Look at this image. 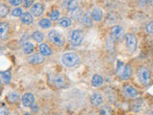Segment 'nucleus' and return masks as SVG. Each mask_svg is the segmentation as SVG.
I'll use <instances>...</instances> for the list:
<instances>
[{"mask_svg":"<svg viewBox=\"0 0 153 115\" xmlns=\"http://www.w3.org/2000/svg\"><path fill=\"white\" fill-rule=\"evenodd\" d=\"M103 78L102 76H100L99 74H95L93 77H92V80H91V84L95 87H100L102 84H103Z\"/></svg>","mask_w":153,"mask_h":115,"instance_id":"obj_19","label":"nucleus"},{"mask_svg":"<svg viewBox=\"0 0 153 115\" xmlns=\"http://www.w3.org/2000/svg\"><path fill=\"white\" fill-rule=\"evenodd\" d=\"M93 18L92 16H91V13H83L82 17H81V22L84 26L86 27H91L93 25Z\"/></svg>","mask_w":153,"mask_h":115,"instance_id":"obj_20","label":"nucleus"},{"mask_svg":"<svg viewBox=\"0 0 153 115\" xmlns=\"http://www.w3.org/2000/svg\"><path fill=\"white\" fill-rule=\"evenodd\" d=\"M20 98V95H19L16 91H13V92H10L6 96V100L10 104H16L17 101Z\"/></svg>","mask_w":153,"mask_h":115,"instance_id":"obj_21","label":"nucleus"},{"mask_svg":"<svg viewBox=\"0 0 153 115\" xmlns=\"http://www.w3.org/2000/svg\"><path fill=\"white\" fill-rule=\"evenodd\" d=\"M32 38L37 43H42L45 38V36H44V34L40 31H35L32 34Z\"/></svg>","mask_w":153,"mask_h":115,"instance_id":"obj_23","label":"nucleus"},{"mask_svg":"<svg viewBox=\"0 0 153 115\" xmlns=\"http://www.w3.org/2000/svg\"><path fill=\"white\" fill-rule=\"evenodd\" d=\"M30 108H31V110H32L33 112H38V110H39V108H38V105L36 104H35V103H33L31 105Z\"/></svg>","mask_w":153,"mask_h":115,"instance_id":"obj_34","label":"nucleus"},{"mask_svg":"<svg viewBox=\"0 0 153 115\" xmlns=\"http://www.w3.org/2000/svg\"><path fill=\"white\" fill-rule=\"evenodd\" d=\"M91 16H92V18L94 21L100 22L103 19V12L102 9L96 7L91 11Z\"/></svg>","mask_w":153,"mask_h":115,"instance_id":"obj_15","label":"nucleus"},{"mask_svg":"<svg viewBox=\"0 0 153 115\" xmlns=\"http://www.w3.org/2000/svg\"><path fill=\"white\" fill-rule=\"evenodd\" d=\"M79 61H80L79 56L74 52H67L61 56L62 64L68 67V68H73V67L79 65Z\"/></svg>","mask_w":153,"mask_h":115,"instance_id":"obj_1","label":"nucleus"},{"mask_svg":"<svg viewBox=\"0 0 153 115\" xmlns=\"http://www.w3.org/2000/svg\"><path fill=\"white\" fill-rule=\"evenodd\" d=\"M146 31L148 33V34H153V20L148 22L146 26Z\"/></svg>","mask_w":153,"mask_h":115,"instance_id":"obj_32","label":"nucleus"},{"mask_svg":"<svg viewBox=\"0 0 153 115\" xmlns=\"http://www.w3.org/2000/svg\"><path fill=\"white\" fill-rule=\"evenodd\" d=\"M124 40H126V46L129 53H134L137 50L138 47V40L135 35L131 33L126 34L124 36Z\"/></svg>","mask_w":153,"mask_h":115,"instance_id":"obj_6","label":"nucleus"},{"mask_svg":"<svg viewBox=\"0 0 153 115\" xmlns=\"http://www.w3.org/2000/svg\"><path fill=\"white\" fill-rule=\"evenodd\" d=\"M52 83L56 88H62L65 86V79L61 75H54L52 78Z\"/></svg>","mask_w":153,"mask_h":115,"instance_id":"obj_14","label":"nucleus"},{"mask_svg":"<svg viewBox=\"0 0 153 115\" xmlns=\"http://www.w3.org/2000/svg\"><path fill=\"white\" fill-rule=\"evenodd\" d=\"M124 36V29L121 25H113L110 29V37L114 40H121Z\"/></svg>","mask_w":153,"mask_h":115,"instance_id":"obj_7","label":"nucleus"},{"mask_svg":"<svg viewBox=\"0 0 153 115\" xmlns=\"http://www.w3.org/2000/svg\"><path fill=\"white\" fill-rule=\"evenodd\" d=\"M59 26L62 28H69L72 25V19L70 17H61L59 21Z\"/></svg>","mask_w":153,"mask_h":115,"instance_id":"obj_25","label":"nucleus"},{"mask_svg":"<svg viewBox=\"0 0 153 115\" xmlns=\"http://www.w3.org/2000/svg\"><path fill=\"white\" fill-rule=\"evenodd\" d=\"M26 60L29 64L37 65L41 64L45 60V56H43L41 53H33L26 58Z\"/></svg>","mask_w":153,"mask_h":115,"instance_id":"obj_8","label":"nucleus"},{"mask_svg":"<svg viewBox=\"0 0 153 115\" xmlns=\"http://www.w3.org/2000/svg\"><path fill=\"white\" fill-rule=\"evenodd\" d=\"M137 79L143 85H148L151 81V72L146 66H141L137 70Z\"/></svg>","mask_w":153,"mask_h":115,"instance_id":"obj_2","label":"nucleus"},{"mask_svg":"<svg viewBox=\"0 0 153 115\" xmlns=\"http://www.w3.org/2000/svg\"><path fill=\"white\" fill-rule=\"evenodd\" d=\"M48 38L52 44H54L56 47H62L65 43L63 36L56 30H51L48 33Z\"/></svg>","mask_w":153,"mask_h":115,"instance_id":"obj_5","label":"nucleus"},{"mask_svg":"<svg viewBox=\"0 0 153 115\" xmlns=\"http://www.w3.org/2000/svg\"><path fill=\"white\" fill-rule=\"evenodd\" d=\"M149 4H150V6H151V8L153 9V0H151V1H150V3H149Z\"/></svg>","mask_w":153,"mask_h":115,"instance_id":"obj_37","label":"nucleus"},{"mask_svg":"<svg viewBox=\"0 0 153 115\" xmlns=\"http://www.w3.org/2000/svg\"><path fill=\"white\" fill-rule=\"evenodd\" d=\"M0 77H1V81H2L3 84H8L11 83V81H12V74H11V72H10L9 70L2 71L1 74H0Z\"/></svg>","mask_w":153,"mask_h":115,"instance_id":"obj_22","label":"nucleus"},{"mask_svg":"<svg viewBox=\"0 0 153 115\" xmlns=\"http://www.w3.org/2000/svg\"><path fill=\"white\" fill-rule=\"evenodd\" d=\"M9 113V110H8V108H6L4 107V105H2V108H0V114H8Z\"/></svg>","mask_w":153,"mask_h":115,"instance_id":"obj_35","label":"nucleus"},{"mask_svg":"<svg viewBox=\"0 0 153 115\" xmlns=\"http://www.w3.org/2000/svg\"><path fill=\"white\" fill-rule=\"evenodd\" d=\"M142 1H143V3L147 4V3H150V1H151V0H142Z\"/></svg>","mask_w":153,"mask_h":115,"instance_id":"obj_36","label":"nucleus"},{"mask_svg":"<svg viewBox=\"0 0 153 115\" xmlns=\"http://www.w3.org/2000/svg\"><path fill=\"white\" fill-rule=\"evenodd\" d=\"M38 50H39V53L45 57L53 55V49L48 43H40V45L38 46Z\"/></svg>","mask_w":153,"mask_h":115,"instance_id":"obj_17","label":"nucleus"},{"mask_svg":"<svg viewBox=\"0 0 153 115\" xmlns=\"http://www.w3.org/2000/svg\"><path fill=\"white\" fill-rule=\"evenodd\" d=\"M24 0H8L9 4L11 5V6H13V7H18L20 6V5L23 3Z\"/></svg>","mask_w":153,"mask_h":115,"instance_id":"obj_31","label":"nucleus"},{"mask_svg":"<svg viewBox=\"0 0 153 115\" xmlns=\"http://www.w3.org/2000/svg\"><path fill=\"white\" fill-rule=\"evenodd\" d=\"M118 68H117V74L122 80H128L130 79L133 75V67L131 64H124L122 62L118 63Z\"/></svg>","mask_w":153,"mask_h":115,"instance_id":"obj_3","label":"nucleus"},{"mask_svg":"<svg viewBox=\"0 0 153 115\" xmlns=\"http://www.w3.org/2000/svg\"><path fill=\"white\" fill-rule=\"evenodd\" d=\"M23 3L25 8H31L33 5V3H35V0H24Z\"/></svg>","mask_w":153,"mask_h":115,"instance_id":"obj_33","label":"nucleus"},{"mask_svg":"<svg viewBox=\"0 0 153 115\" xmlns=\"http://www.w3.org/2000/svg\"><path fill=\"white\" fill-rule=\"evenodd\" d=\"M89 100H90V104L95 108H100V105L103 104V101H104L102 94L99 92V91H95V92L91 94Z\"/></svg>","mask_w":153,"mask_h":115,"instance_id":"obj_10","label":"nucleus"},{"mask_svg":"<svg viewBox=\"0 0 153 115\" xmlns=\"http://www.w3.org/2000/svg\"><path fill=\"white\" fill-rule=\"evenodd\" d=\"M38 26H39L41 29H49L52 27V20L50 18L43 17L38 21Z\"/></svg>","mask_w":153,"mask_h":115,"instance_id":"obj_24","label":"nucleus"},{"mask_svg":"<svg viewBox=\"0 0 153 115\" xmlns=\"http://www.w3.org/2000/svg\"><path fill=\"white\" fill-rule=\"evenodd\" d=\"M9 13H10L9 7L7 6L6 4L1 3V5H0V17L5 18L9 14Z\"/></svg>","mask_w":153,"mask_h":115,"instance_id":"obj_27","label":"nucleus"},{"mask_svg":"<svg viewBox=\"0 0 153 115\" xmlns=\"http://www.w3.org/2000/svg\"><path fill=\"white\" fill-rule=\"evenodd\" d=\"M21 50L24 54L26 55H31L35 51V45L30 41H25L21 46Z\"/></svg>","mask_w":153,"mask_h":115,"instance_id":"obj_18","label":"nucleus"},{"mask_svg":"<svg viewBox=\"0 0 153 115\" xmlns=\"http://www.w3.org/2000/svg\"><path fill=\"white\" fill-rule=\"evenodd\" d=\"M123 91L124 96H126L129 99H137L139 97V91L138 89L129 84H126L123 86Z\"/></svg>","mask_w":153,"mask_h":115,"instance_id":"obj_9","label":"nucleus"},{"mask_svg":"<svg viewBox=\"0 0 153 115\" xmlns=\"http://www.w3.org/2000/svg\"><path fill=\"white\" fill-rule=\"evenodd\" d=\"M78 8H79V2L76 0H68L66 2V9L70 12L74 11V10Z\"/></svg>","mask_w":153,"mask_h":115,"instance_id":"obj_26","label":"nucleus"},{"mask_svg":"<svg viewBox=\"0 0 153 115\" xmlns=\"http://www.w3.org/2000/svg\"><path fill=\"white\" fill-rule=\"evenodd\" d=\"M69 40L73 46L81 45L84 40V32L80 29H75L70 33Z\"/></svg>","mask_w":153,"mask_h":115,"instance_id":"obj_4","label":"nucleus"},{"mask_svg":"<svg viewBox=\"0 0 153 115\" xmlns=\"http://www.w3.org/2000/svg\"><path fill=\"white\" fill-rule=\"evenodd\" d=\"M60 16V13L57 11V10H52L51 13H49V18L52 21H56L59 19Z\"/></svg>","mask_w":153,"mask_h":115,"instance_id":"obj_28","label":"nucleus"},{"mask_svg":"<svg viewBox=\"0 0 153 115\" xmlns=\"http://www.w3.org/2000/svg\"><path fill=\"white\" fill-rule=\"evenodd\" d=\"M11 14H12L13 16H14V17H19V16H21L22 14H23V9L19 8V7H14V8L12 10Z\"/></svg>","mask_w":153,"mask_h":115,"instance_id":"obj_30","label":"nucleus"},{"mask_svg":"<svg viewBox=\"0 0 153 115\" xmlns=\"http://www.w3.org/2000/svg\"><path fill=\"white\" fill-rule=\"evenodd\" d=\"M11 34V26L8 22H1L0 23V38L2 40H7Z\"/></svg>","mask_w":153,"mask_h":115,"instance_id":"obj_12","label":"nucleus"},{"mask_svg":"<svg viewBox=\"0 0 153 115\" xmlns=\"http://www.w3.org/2000/svg\"><path fill=\"white\" fill-rule=\"evenodd\" d=\"M44 5L41 2H36L33 3V5L31 7V13H33V16L35 17H39L41 16L43 13H44Z\"/></svg>","mask_w":153,"mask_h":115,"instance_id":"obj_11","label":"nucleus"},{"mask_svg":"<svg viewBox=\"0 0 153 115\" xmlns=\"http://www.w3.org/2000/svg\"><path fill=\"white\" fill-rule=\"evenodd\" d=\"M33 17L35 16L31 12H25L20 16V21L24 25H31L32 23H33Z\"/></svg>","mask_w":153,"mask_h":115,"instance_id":"obj_16","label":"nucleus"},{"mask_svg":"<svg viewBox=\"0 0 153 115\" xmlns=\"http://www.w3.org/2000/svg\"><path fill=\"white\" fill-rule=\"evenodd\" d=\"M21 102L24 107L30 108L35 103V95L31 92H27L25 94H23V96L21 97Z\"/></svg>","mask_w":153,"mask_h":115,"instance_id":"obj_13","label":"nucleus"},{"mask_svg":"<svg viewBox=\"0 0 153 115\" xmlns=\"http://www.w3.org/2000/svg\"><path fill=\"white\" fill-rule=\"evenodd\" d=\"M71 13H72V18H75L76 20V19H78V20H79V19H81V17H82V16H83L81 10H79V8L74 10V11H72Z\"/></svg>","mask_w":153,"mask_h":115,"instance_id":"obj_29","label":"nucleus"}]
</instances>
